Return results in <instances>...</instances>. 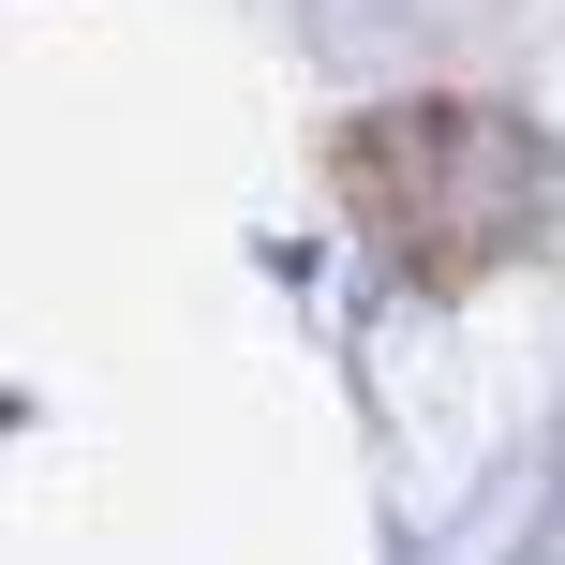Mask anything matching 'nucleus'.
Masks as SVG:
<instances>
[{"label":"nucleus","mask_w":565,"mask_h":565,"mask_svg":"<svg viewBox=\"0 0 565 565\" xmlns=\"http://www.w3.org/2000/svg\"><path fill=\"white\" fill-rule=\"evenodd\" d=\"M342 209L417 282H477L536 224V135L507 105H372L342 135Z\"/></svg>","instance_id":"f257e3e1"}]
</instances>
